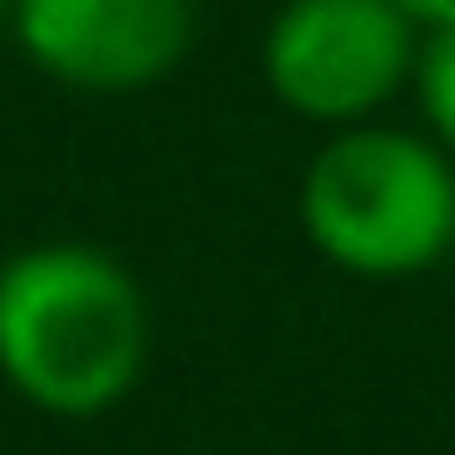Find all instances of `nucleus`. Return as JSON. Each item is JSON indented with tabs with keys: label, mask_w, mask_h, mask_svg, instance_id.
I'll list each match as a JSON object with an SVG mask.
<instances>
[{
	"label": "nucleus",
	"mask_w": 455,
	"mask_h": 455,
	"mask_svg": "<svg viewBox=\"0 0 455 455\" xmlns=\"http://www.w3.org/2000/svg\"><path fill=\"white\" fill-rule=\"evenodd\" d=\"M7 14H14V0H0V28H7Z\"/></svg>",
	"instance_id": "0eeeda50"
},
{
	"label": "nucleus",
	"mask_w": 455,
	"mask_h": 455,
	"mask_svg": "<svg viewBox=\"0 0 455 455\" xmlns=\"http://www.w3.org/2000/svg\"><path fill=\"white\" fill-rule=\"evenodd\" d=\"M415 68V28L395 0H288L268 28V81L295 114L355 121Z\"/></svg>",
	"instance_id": "7ed1b4c3"
},
{
	"label": "nucleus",
	"mask_w": 455,
	"mask_h": 455,
	"mask_svg": "<svg viewBox=\"0 0 455 455\" xmlns=\"http://www.w3.org/2000/svg\"><path fill=\"white\" fill-rule=\"evenodd\" d=\"M415 81H422V108H428V121H435V134L455 148V28L428 34Z\"/></svg>",
	"instance_id": "39448f33"
},
{
	"label": "nucleus",
	"mask_w": 455,
	"mask_h": 455,
	"mask_svg": "<svg viewBox=\"0 0 455 455\" xmlns=\"http://www.w3.org/2000/svg\"><path fill=\"white\" fill-rule=\"evenodd\" d=\"M301 221L348 275H422L455 248V168L415 134H341L301 181Z\"/></svg>",
	"instance_id": "f03ea898"
},
{
	"label": "nucleus",
	"mask_w": 455,
	"mask_h": 455,
	"mask_svg": "<svg viewBox=\"0 0 455 455\" xmlns=\"http://www.w3.org/2000/svg\"><path fill=\"white\" fill-rule=\"evenodd\" d=\"M148 369V295L87 242L20 248L0 268V375L41 415H108Z\"/></svg>",
	"instance_id": "f257e3e1"
},
{
	"label": "nucleus",
	"mask_w": 455,
	"mask_h": 455,
	"mask_svg": "<svg viewBox=\"0 0 455 455\" xmlns=\"http://www.w3.org/2000/svg\"><path fill=\"white\" fill-rule=\"evenodd\" d=\"M395 14L409 20V28L442 34V28H455V0H395Z\"/></svg>",
	"instance_id": "423d86ee"
},
{
	"label": "nucleus",
	"mask_w": 455,
	"mask_h": 455,
	"mask_svg": "<svg viewBox=\"0 0 455 455\" xmlns=\"http://www.w3.org/2000/svg\"><path fill=\"white\" fill-rule=\"evenodd\" d=\"M14 41L41 74L81 94L148 87L188 54V0H14Z\"/></svg>",
	"instance_id": "20e7f679"
}]
</instances>
